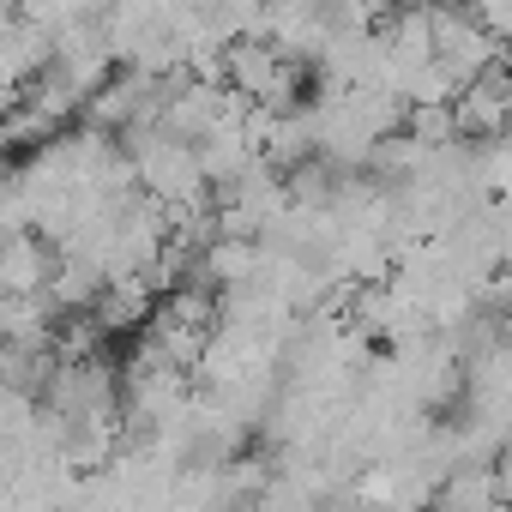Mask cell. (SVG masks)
Wrapping results in <instances>:
<instances>
[{
    "mask_svg": "<svg viewBox=\"0 0 512 512\" xmlns=\"http://www.w3.org/2000/svg\"><path fill=\"white\" fill-rule=\"evenodd\" d=\"M452 115H458V133L464 139H506L512 133V61H500V67H488L482 79H470L464 91H458V103H452Z\"/></svg>",
    "mask_w": 512,
    "mask_h": 512,
    "instance_id": "1",
    "label": "cell"
}]
</instances>
